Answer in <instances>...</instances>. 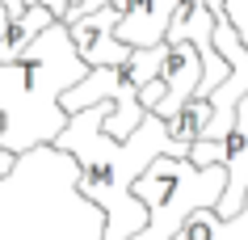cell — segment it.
<instances>
[{
  "instance_id": "6da1fadb",
  "label": "cell",
  "mask_w": 248,
  "mask_h": 240,
  "mask_svg": "<svg viewBox=\"0 0 248 240\" xmlns=\"http://www.w3.org/2000/svg\"><path fill=\"white\" fill-rule=\"evenodd\" d=\"M105 118H109V101L80 110V114H67V127L55 135L51 147L76 160L80 194L105 215L101 240H131L147 224V211L131 194V186L143 177V169L152 160H160V156L185 160L194 144H181L172 135V127L160 122L156 114H147L126 139H109L101 131Z\"/></svg>"
},
{
  "instance_id": "7a4b0ae2",
  "label": "cell",
  "mask_w": 248,
  "mask_h": 240,
  "mask_svg": "<svg viewBox=\"0 0 248 240\" xmlns=\"http://www.w3.org/2000/svg\"><path fill=\"white\" fill-rule=\"evenodd\" d=\"M89 76L63 21H51L30 42L17 64H0V152L26 156L34 147H51L67 127L59 97Z\"/></svg>"
},
{
  "instance_id": "3957f363",
  "label": "cell",
  "mask_w": 248,
  "mask_h": 240,
  "mask_svg": "<svg viewBox=\"0 0 248 240\" xmlns=\"http://www.w3.org/2000/svg\"><path fill=\"white\" fill-rule=\"evenodd\" d=\"M105 215L80 194L76 160L34 147L0 177V240H101Z\"/></svg>"
},
{
  "instance_id": "277c9868",
  "label": "cell",
  "mask_w": 248,
  "mask_h": 240,
  "mask_svg": "<svg viewBox=\"0 0 248 240\" xmlns=\"http://www.w3.org/2000/svg\"><path fill=\"white\" fill-rule=\"evenodd\" d=\"M223 190H227V173L219 164L194 169L189 160H172V156L152 160L143 177L131 186V194L147 211V224L131 240H172L194 211H215Z\"/></svg>"
},
{
  "instance_id": "5b68a950",
  "label": "cell",
  "mask_w": 248,
  "mask_h": 240,
  "mask_svg": "<svg viewBox=\"0 0 248 240\" xmlns=\"http://www.w3.org/2000/svg\"><path fill=\"white\" fill-rule=\"evenodd\" d=\"M185 160H189L194 169L219 164L223 173H227V190H223L215 215H219V219H232V215L244 207V194H248V93L240 97V106H235L227 139H223V144H194Z\"/></svg>"
},
{
  "instance_id": "8992f818",
  "label": "cell",
  "mask_w": 248,
  "mask_h": 240,
  "mask_svg": "<svg viewBox=\"0 0 248 240\" xmlns=\"http://www.w3.org/2000/svg\"><path fill=\"white\" fill-rule=\"evenodd\" d=\"M67 26V38H72V47H76L80 64L89 67H126V59H131V51L122 47V42L114 38V26H118V9L114 4H105V9H97V13H84V17H72V21H63Z\"/></svg>"
},
{
  "instance_id": "52a82bcc",
  "label": "cell",
  "mask_w": 248,
  "mask_h": 240,
  "mask_svg": "<svg viewBox=\"0 0 248 240\" xmlns=\"http://www.w3.org/2000/svg\"><path fill=\"white\" fill-rule=\"evenodd\" d=\"M118 26L114 38L126 51H143V47H160L164 30H169L172 13L181 9V0H114Z\"/></svg>"
},
{
  "instance_id": "ba28073f",
  "label": "cell",
  "mask_w": 248,
  "mask_h": 240,
  "mask_svg": "<svg viewBox=\"0 0 248 240\" xmlns=\"http://www.w3.org/2000/svg\"><path fill=\"white\" fill-rule=\"evenodd\" d=\"M160 89H164V97L156 101V114L160 122H172L177 114H181L185 101H194V89L198 80H202V64H198L194 47H185V42H177V47H169V59H164V67H160Z\"/></svg>"
},
{
  "instance_id": "9c48e42d",
  "label": "cell",
  "mask_w": 248,
  "mask_h": 240,
  "mask_svg": "<svg viewBox=\"0 0 248 240\" xmlns=\"http://www.w3.org/2000/svg\"><path fill=\"white\" fill-rule=\"evenodd\" d=\"M172 240H248V194L232 219H219L215 211H194Z\"/></svg>"
},
{
  "instance_id": "30bf717a",
  "label": "cell",
  "mask_w": 248,
  "mask_h": 240,
  "mask_svg": "<svg viewBox=\"0 0 248 240\" xmlns=\"http://www.w3.org/2000/svg\"><path fill=\"white\" fill-rule=\"evenodd\" d=\"M122 80H126V76H122L118 67H93L84 80H76V84L59 97V110H63V114H80V110L101 106V101H109V97L118 93Z\"/></svg>"
},
{
  "instance_id": "8fae6325",
  "label": "cell",
  "mask_w": 248,
  "mask_h": 240,
  "mask_svg": "<svg viewBox=\"0 0 248 240\" xmlns=\"http://www.w3.org/2000/svg\"><path fill=\"white\" fill-rule=\"evenodd\" d=\"M164 59H169V47H164V42H160V47H143V51H131V59H126V67H122V76H126L131 89H143V84H152V80L160 76Z\"/></svg>"
},
{
  "instance_id": "7c38bea8",
  "label": "cell",
  "mask_w": 248,
  "mask_h": 240,
  "mask_svg": "<svg viewBox=\"0 0 248 240\" xmlns=\"http://www.w3.org/2000/svg\"><path fill=\"white\" fill-rule=\"evenodd\" d=\"M223 13H227L235 38L244 42V51H248V0H223Z\"/></svg>"
},
{
  "instance_id": "4fadbf2b",
  "label": "cell",
  "mask_w": 248,
  "mask_h": 240,
  "mask_svg": "<svg viewBox=\"0 0 248 240\" xmlns=\"http://www.w3.org/2000/svg\"><path fill=\"white\" fill-rule=\"evenodd\" d=\"M17 9L26 13V9H46L55 21H67V0H13Z\"/></svg>"
},
{
  "instance_id": "5bb4252c",
  "label": "cell",
  "mask_w": 248,
  "mask_h": 240,
  "mask_svg": "<svg viewBox=\"0 0 248 240\" xmlns=\"http://www.w3.org/2000/svg\"><path fill=\"white\" fill-rule=\"evenodd\" d=\"M160 97H164V89H160V80H152V84H143V89H139V106H143L147 114H152Z\"/></svg>"
},
{
  "instance_id": "9a60e30c",
  "label": "cell",
  "mask_w": 248,
  "mask_h": 240,
  "mask_svg": "<svg viewBox=\"0 0 248 240\" xmlns=\"http://www.w3.org/2000/svg\"><path fill=\"white\" fill-rule=\"evenodd\" d=\"M9 21H13V17H9V9L0 4V42H4V34H9Z\"/></svg>"
},
{
  "instance_id": "2e32d148",
  "label": "cell",
  "mask_w": 248,
  "mask_h": 240,
  "mask_svg": "<svg viewBox=\"0 0 248 240\" xmlns=\"http://www.w3.org/2000/svg\"><path fill=\"white\" fill-rule=\"evenodd\" d=\"M13 160H17V156H9V152H0V177H4L9 169H13Z\"/></svg>"
}]
</instances>
